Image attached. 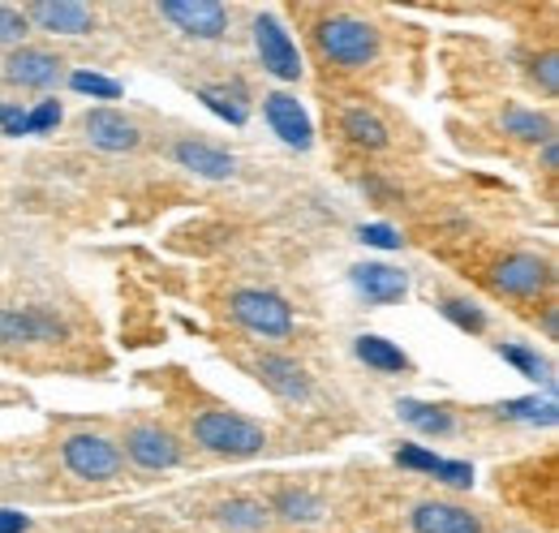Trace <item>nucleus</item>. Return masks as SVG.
Returning <instances> with one entry per match:
<instances>
[{
	"mask_svg": "<svg viewBox=\"0 0 559 533\" xmlns=\"http://www.w3.org/2000/svg\"><path fill=\"white\" fill-rule=\"evenodd\" d=\"M31 525L22 512H9V508H0V533H22Z\"/></svg>",
	"mask_w": 559,
	"mask_h": 533,
	"instance_id": "c9c22d12",
	"label": "nucleus"
},
{
	"mask_svg": "<svg viewBox=\"0 0 559 533\" xmlns=\"http://www.w3.org/2000/svg\"><path fill=\"white\" fill-rule=\"evenodd\" d=\"M254 375L272 396L288 400V404H306L314 396V379L306 375V366L284 357V353H259L254 357Z\"/></svg>",
	"mask_w": 559,
	"mask_h": 533,
	"instance_id": "9b49d317",
	"label": "nucleus"
},
{
	"mask_svg": "<svg viewBox=\"0 0 559 533\" xmlns=\"http://www.w3.org/2000/svg\"><path fill=\"white\" fill-rule=\"evenodd\" d=\"M82 133H86L91 146L112 151V155H121V151H139L142 146V130L126 117V112H117V108H86Z\"/></svg>",
	"mask_w": 559,
	"mask_h": 533,
	"instance_id": "4468645a",
	"label": "nucleus"
},
{
	"mask_svg": "<svg viewBox=\"0 0 559 533\" xmlns=\"http://www.w3.org/2000/svg\"><path fill=\"white\" fill-rule=\"evenodd\" d=\"M73 91H82V95H95V99H121V82H112V78H99V73H86V69H78L70 78Z\"/></svg>",
	"mask_w": 559,
	"mask_h": 533,
	"instance_id": "c85d7f7f",
	"label": "nucleus"
},
{
	"mask_svg": "<svg viewBox=\"0 0 559 533\" xmlns=\"http://www.w3.org/2000/svg\"><path fill=\"white\" fill-rule=\"evenodd\" d=\"M173 159L181 168H190L194 177H207V181H228L237 173V159L215 146V142H203V138H177L173 142Z\"/></svg>",
	"mask_w": 559,
	"mask_h": 533,
	"instance_id": "dca6fc26",
	"label": "nucleus"
},
{
	"mask_svg": "<svg viewBox=\"0 0 559 533\" xmlns=\"http://www.w3.org/2000/svg\"><path fill=\"white\" fill-rule=\"evenodd\" d=\"M263 117H267V126H272V133L284 146H293V151H310L314 146L310 117H306V108L288 91H267L263 95Z\"/></svg>",
	"mask_w": 559,
	"mask_h": 533,
	"instance_id": "ddd939ff",
	"label": "nucleus"
},
{
	"mask_svg": "<svg viewBox=\"0 0 559 533\" xmlns=\"http://www.w3.org/2000/svg\"><path fill=\"white\" fill-rule=\"evenodd\" d=\"M439 315H443L452 328H461V332H469V335L487 332V310H483L478 301H469V297L443 293V297H439Z\"/></svg>",
	"mask_w": 559,
	"mask_h": 533,
	"instance_id": "393cba45",
	"label": "nucleus"
},
{
	"mask_svg": "<svg viewBox=\"0 0 559 533\" xmlns=\"http://www.w3.org/2000/svg\"><path fill=\"white\" fill-rule=\"evenodd\" d=\"M159 13L190 39H203V44H215L228 35V9L219 0H168L159 4Z\"/></svg>",
	"mask_w": 559,
	"mask_h": 533,
	"instance_id": "1a4fd4ad",
	"label": "nucleus"
},
{
	"mask_svg": "<svg viewBox=\"0 0 559 533\" xmlns=\"http://www.w3.org/2000/svg\"><path fill=\"white\" fill-rule=\"evenodd\" d=\"M61 461L82 482H117L126 473L121 443L99 435V430H73V435H66L61 439Z\"/></svg>",
	"mask_w": 559,
	"mask_h": 533,
	"instance_id": "7ed1b4c3",
	"label": "nucleus"
},
{
	"mask_svg": "<svg viewBox=\"0 0 559 533\" xmlns=\"http://www.w3.org/2000/svg\"><path fill=\"white\" fill-rule=\"evenodd\" d=\"M267 512L280 517V521H288V525H314V521H323L328 504L314 490H306V486H284V490L272 495Z\"/></svg>",
	"mask_w": 559,
	"mask_h": 533,
	"instance_id": "6ab92c4d",
	"label": "nucleus"
},
{
	"mask_svg": "<svg viewBox=\"0 0 559 533\" xmlns=\"http://www.w3.org/2000/svg\"><path fill=\"white\" fill-rule=\"evenodd\" d=\"M512 533H525V530H512Z\"/></svg>",
	"mask_w": 559,
	"mask_h": 533,
	"instance_id": "58836bf2",
	"label": "nucleus"
},
{
	"mask_svg": "<svg viewBox=\"0 0 559 533\" xmlns=\"http://www.w3.org/2000/svg\"><path fill=\"white\" fill-rule=\"evenodd\" d=\"M495 417H503V422H525V426H556V400L551 396H525V400H503V404H495L490 408Z\"/></svg>",
	"mask_w": 559,
	"mask_h": 533,
	"instance_id": "5701e85b",
	"label": "nucleus"
},
{
	"mask_svg": "<svg viewBox=\"0 0 559 533\" xmlns=\"http://www.w3.org/2000/svg\"><path fill=\"white\" fill-rule=\"evenodd\" d=\"M22 13H26V22H35L48 35H91L95 31V9L78 4V0H31Z\"/></svg>",
	"mask_w": 559,
	"mask_h": 533,
	"instance_id": "2eb2a0df",
	"label": "nucleus"
},
{
	"mask_svg": "<svg viewBox=\"0 0 559 533\" xmlns=\"http://www.w3.org/2000/svg\"><path fill=\"white\" fill-rule=\"evenodd\" d=\"M439 461H443V457L426 452V448H418V443H405V448H396V465H401V469H418V473H430V477H435Z\"/></svg>",
	"mask_w": 559,
	"mask_h": 533,
	"instance_id": "c756f323",
	"label": "nucleus"
},
{
	"mask_svg": "<svg viewBox=\"0 0 559 533\" xmlns=\"http://www.w3.org/2000/svg\"><path fill=\"white\" fill-rule=\"evenodd\" d=\"M559 168V142L551 138V142H543V173H556Z\"/></svg>",
	"mask_w": 559,
	"mask_h": 533,
	"instance_id": "4c0bfd02",
	"label": "nucleus"
},
{
	"mask_svg": "<svg viewBox=\"0 0 559 533\" xmlns=\"http://www.w3.org/2000/svg\"><path fill=\"white\" fill-rule=\"evenodd\" d=\"M530 73H534V82L543 86V95H551V99H556V95H559V57H556V52H543V57L534 61V69H530Z\"/></svg>",
	"mask_w": 559,
	"mask_h": 533,
	"instance_id": "2f4dec72",
	"label": "nucleus"
},
{
	"mask_svg": "<svg viewBox=\"0 0 559 533\" xmlns=\"http://www.w3.org/2000/svg\"><path fill=\"white\" fill-rule=\"evenodd\" d=\"M396 413L414 426V430H421V435H452L456 430V417L443 408V404H421V400H401L396 404Z\"/></svg>",
	"mask_w": 559,
	"mask_h": 533,
	"instance_id": "b1692460",
	"label": "nucleus"
},
{
	"mask_svg": "<svg viewBox=\"0 0 559 533\" xmlns=\"http://www.w3.org/2000/svg\"><path fill=\"white\" fill-rule=\"evenodd\" d=\"M0 130L4 133H26V108L22 104H0Z\"/></svg>",
	"mask_w": 559,
	"mask_h": 533,
	"instance_id": "f704fd0d",
	"label": "nucleus"
},
{
	"mask_svg": "<svg viewBox=\"0 0 559 533\" xmlns=\"http://www.w3.org/2000/svg\"><path fill=\"white\" fill-rule=\"evenodd\" d=\"M341 133H345V142H353L357 151H388L392 146V130H388V121L374 112V108H366V104H353L341 112Z\"/></svg>",
	"mask_w": 559,
	"mask_h": 533,
	"instance_id": "a211bd4d",
	"label": "nucleus"
},
{
	"mask_svg": "<svg viewBox=\"0 0 559 533\" xmlns=\"http://www.w3.org/2000/svg\"><path fill=\"white\" fill-rule=\"evenodd\" d=\"M233 95H241V91H233ZM233 95H228V91H215V86H203V91H199V99L207 104L215 117H224V121H233V126H246L250 112H246V104L233 99Z\"/></svg>",
	"mask_w": 559,
	"mask_h": 533,
	"instance_id": "bb28decb",
	"label": "nucleus"
},
{
	"mask_svg": "<svg viewBox=\"0 0 559 533\" xmlns=\"http://www.w3.org/2000/svg\"><path fill=\"white\" fill-rule=\"evenodd\" d=\"M310 44L319 52V61L328 69H357L379 66L383 57V35L379 26H370L366 17H353V13H323L310 22Z\"/></svg>",
	"mask_w": 559,
	"mask_h": 533,
	"instance_id": "f257e3e1",
	"label": "nucleus"
},
{
	"mask_svg": "<svg viewBox=\"0 0 559 533\" xmlns=\"http://www.w3.org/2000/svg\"><path fill=\"white\" fill-rule=\"evenodd\" d=\"M121 457H130L139 469L146 473H164V469H177L181 465V439L173 435V430H164V426H151V422H142V426H130L126 430V439H121Z\"/></svg>",
	"mask_w": 559,
	"mask_h": 533,
	"instance_id": "0eeeda50",
	"label": "nucleus"
},
{
	"mask_svg": "<svg viewBox=\"0 0 559 533\" xmlns=\"http://www.w3.org/2000/svg\"><path fill=\"white\" fill-rule=\"evenodd\" d=\"M61 121V104L57 99H44L35 112H26V133H48Z\"/></svg>",
	"mask_w": 559,
	"mask_h": 533,
	"instance_id": "72a5a7b5",
	"label": "nucleus"
},
{
	"mask_svg": "<svg viewBox=\"0 0 559 533\" xmlns=\"http://www.w3.org/2000/svg\"><path fill=\"white\" fill-rule=\"evenodd\" d=\"M435 482H443V486H452V490H469V486H474V465H465V461H439Z\"/></svg>",
	"mask_w": 559,
	"mask_h": 533,
	"instance_id": "7c9ffc66",
	"label": "nucleus"
},
{
	"mask_svg": "<svg viewBox=\"0 0 559 533\" xmlns=\"http://www.w3.org/2000/svg\"><path fill=\"white\" fill-rule=\"evenodd\" d=\"M26 35H31L26 13H22V9H13V4H0V48H22V44H26Z\"/></svg>",
	"mask_w": 559,
	"mask_h": 533,
	"instance_id": "cd10ccee",
	"label": "nucleus"
},
{
	"mask_svg": "<svg viewBox=\"0 0 559 533\" xmlns=\"http://www.w3.org/2000/svg\"><path fill=\"white\" fill-rule=\"evenodd\" d=\"M0 73H4V82H13V86H26V91H44V86H52V82H61V73H66V61L57 57V52H48V48H35V44H22V48H9V57L0 61Z\"/></svg>",
	"mask_w": 559,
	"mask_h": 533,
	"instance_id": "9d476101",
	"label": "nucleus"
},
{
	"mask_svg": "<svg viewBox=\"0 0 559 533\" xmlns=\"http://www.w3.org/2000/svg\"><path fill=\"white\" fill-rule=\"evenodd\" d=\"M353 348H357V357H361L374 375H405V370L414 366V362H409L392 340H383V335H357Z\"/></svg>",
	"mask_w": 559,
	"mask_h": 533,
	"instance_id": "4be33fe9",
	"label": "nucleus"
},
{
	"mask_svg": "<svg viewBox=\"0 0 559 533\" xmlns=\"http://www.w3.org/2000/svg\"><path fill=\"white\" fill-rule=\"evenodd\" d=\"M366 246H379V250H401V233L396 228H388V224H361V233H357Z\"/></svg>",
	"mask_w": 559,
	"mask_h": 533,
	"instance_id": "473e14b6",
	"label": "nucleus"
},
{
	"mask_svg": "<svg viewBox=\"0 0 559 533\" xmlns=\"http://www.w3.org/2000/svg\"><path fill=\"white\" fill-rule=\"evenodd\" d=\"M353 288L370 301V306H392L409 293V275L401 266L388 263H357L353 266Z\"/></svg>",
	"mask_w": 559,
	"mask_h": 533,
	"instance_id": "f3484780",
	"label": "nucleus"
},
{
	"mask_svg": "<svg viewBox=\"0 0 559 533\" xmlns=\"http://www.w3.org/2000/svg\"><path fill=\"white\" fill-rule=\"evenodd\" d=\"M190 435L203 452L224 461H250L267 448V430L237 408H199L190 417Z\"/></svg>",
	"mask_w": 559,
	"mask_h": 533,
	"instance_id": "f03ea898",
	"label": "nucleus"
},
{
	"mask_svg": "<svg viewBox=\"0 0 559 533\" xmlns=\"http://www.w3.org/2000/svg\"><path fill=\"white\" fill-rule=\"evenodd\" d=\"M551 284H556L551 263H547L543 254H530V250L503 254L499 263L490 266V288L503 293V297H516V301H534V297H543Z\"/></svg>",
	"mask_w": 559,
	"mask_h": 533,
	"instance_id": "423d86ee",
	"label": "nucleus"
},
{
	"mask_svg": "<svg viewBox=\"0 0 559 533\" xmlns=\"http://www.w3.org/2000/svg\"><path fill=\"white\" fill-rule=\"evenodd\" d=\"M405 521L414 533H487L478 512H469L461 504H448V499H421L409 508Z\"/></svg>",
	"mask_w": 559,
	"mask_h": 533,
	"instance_id": "f8f14e48",
	"label": "nucleus"
},
{
	"mask_svg": "<svg viewBox=\"0 0 559 533\" xmlns=\"http://www.w3.org/2000/svg\"><path fill=\"white\" fill-rule=\"evenodd\" d=\"M495 353H499L508 366H516L525 379H534V383H547V388L556 383V379H551V366H547V357H538L534 348H525V344H499Z\"/></svg>",
	"mask_w": 559,
	"mask_h": 533,
	"instance_id": "a878e982",
	"label": "nucleus"
},
{
	"mask_svg": "<svg viewBox=\"0 0 559 533\" xmlns=\"http://www.w3.org/2000/svg\"><path fill=\"white\" fill-rule=\"evenodd\" d=\"M228 315L237 319V328L263 340H288L293 335V306L272 293V288H237L228 297Z\"/></svg>",
	"mask_w": 559,
	"mask_h": 533,
	"instance_id": "20e7f679",
	"label": "nucleus"
},
{
	"mask_svg": "<svg viewBox=\"0 0 559 533\" xmlns=\"http://www.w3.org/2000/svg\"><path fill=\"white\" fill-rule=\"evenodd\" d=\"M70 328L48 306H0V344L4 348H31V344H66Z\"/></svg>",
	"mask_w": 559,
	"mask_h": 533,
	"instance_id": "39448f33",
	"label": "nucleus"
},
{
	"mask_svg": "<svg viewBox=\"0 0 559 533\" xmlns=\"http://www.w3.org/2000/svg\"><path fill=\"white\" fill-rule=\"evenodd\" d=\"M254 48H259V61L272 78H280V82H297L301 78V52H297L293 35L284 31V22L276 13H259L254 17Z\"/></svg>",
	"mask_w": 559,
	"mask_h": 533,
	"instance_id": "6e6552de",
	"label": "nucleus"
},
{
	"mask_svg": "<svg viewBox=\"0 0 559 533\" xmlns=\"http://www.w3.org/2000/svg\"><path fill=\"white\" fill-rule=\"evenodd\" d=\"M543 332H547V340H556V335H559V310H556V301H547V306H543Z\"/></svg>",
	"mask_w": 559,
	"mask_h": 533,
	"instance_id": "e433bc0d",
	"label": "nucleus"
},
{
	"mask_svg": "<svg viewBox=\"0 0 559 533\" xmlns=\"http://www.w3.org/2000/svg\"><path fill=\"white\" fill-rule=\"evenodd\" d=\"M499 130L508 133L512 142H530V146H543V142L556 138V126H551L547 112H538V108H521V104H508V108L499 112Z\"/></svg>",
	"mask_w": 559,
	"mask_h": 533,
	"instance_id": "aec40b11",
	"label": "nucleus"
},
{
	"mask_svg": "<svg viewBox=\"0 0 559 533\" xmlns=\"http://www.w3.org/2000/svg\"><path fill=\"white\" fill-rule=\"evenodd\" d=\"M215 521H219V525H228V530H237V533H259V530H267V525H272V512H267V504L237 495V499L215 504Z\"/></svg>",
	"mask_w": 559,
	"mask_h": 533,
	"instance_id": "412c9836",
	"label": "nucleus"
}]
</instances>
